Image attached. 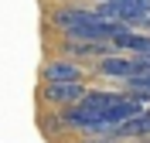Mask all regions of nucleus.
<instances>
[{"label": "nucleus", "mask_w": 150, "mask_h": 143, "mask_svg": "<svg viewBox=\"0 0 150 143\" xmlns=\"http://www.w3.org/2000/svg\"><path fill=\"white\" fill-rule=\"evenodd\" d=\"M51 27L62 34V41H75V44H112V38L120 34V24H106L96 17V10L85 7H55L51 10Z\"/></svg>", "instance_id": "1"}, {"label": "nucleus", "mask_w": 150, "mask_h": 143, "mask_svg": "<svg viewBox=\"0 0 150 143\" xmlns=\"http://www.w3.org/2000/svg\"><path fill=\"white\" fill-rule=\"evenodd\" d=\"M96 17L106 20V24H120V27H143V17H147V10H143L140 0H99L96 4Z\"/></svg>", "instance_id": "2"}, {"label": "nucleus", "mask_w": 150, "mask_h": 143, "mask_svg": "<svg viewBox=\"0 0 150 143\" xmlns=\"http://www.w3.org/2000/svg\"><path fill=\"white\" fill-rule=\"evenodd\" d=\"M41 78H45V85H72V82H85V68L62 55L41 68Z\"/></svg>", "instance_id": "3"}, {"label": "nucleus", "mask_w": 150, "mask_h": 143, "mask_svg": "<svg viewBox=\"0 0 150 143\" xmlns=\"http://www.w3.org/2000/svg\"><path fill=\"white\" fill-rule=\"evenodd\" d=\"M85 82H72V85H45L41 89V99L48 106H58V109H72L85 99Z\"/></svg>", "instance_id": "4"}, {"label": "nucleus", "mask_w": 150, "mask_h": 143, "mask_svg": "<svg viewBox=\"0 0 150 143\" xmlns=\"http://www.w3.org/2000/svg\"><path fill=\"white\" fill-rule=\"evenodd\" d=\"M96 72L103 78H120V82H130V78H137V58L130 55H109V58H99L96 61Z\"/></svg>", "instance_id": "5"}, {"label": "nucleus", "mask_w": 150, "mask_h": 143, "mask_svg": "<svg viewBox=\"0 0 150 143\" xmlns=\"http://www.w3.org/2000/svg\"><path fill=\"white\" fill-rule=\"evenodd\" d=\"M112 48L120 55H130V58H150V34L147 31H130L123 27L116 38H112Z\"/></svg>", "instance_id": "6"}, {"label": "nucleus", "mask_w": 150, "mask_h": 143, "mask_svg": "<svg viewBox=\"0 0 150 143\" xmlns=\"http://www.w3.org/2000/svg\"><path fill=\"white\" fill-rule=\"evenodd\" d=\"M116 140H150V109L130 123L116 126Z\"/></svg>", "instance_id": "7"}, {"label": "nucleus", "mask_w": 150, "mask_h": 143, "mask_svg": "<svg viewBox=\"0 0 150 143\" xmlns=\"http://www.w3.org/2000/svg\"><path fill=\"white\" fill-rule=\"evenodd\" d=\"M82 143H120V140H82Z\"/></svg>", "instance_id": "8"}]
</instances>
